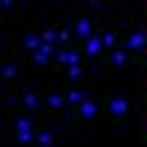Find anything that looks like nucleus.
I'll return each mask as SVG.
<instances>
[{
    "instance_id": "1",
    "label": "nucleus",
    "mask_w": 147,
    "mask_h": 147,
    "mask_svg": "<svg viewBox=\"0 0 147 147\" xmlns=\"http://www.w3.org/2000/svg\"><path fill=\"white\" fill-rule=\"evenodd\" d=\"M129 97L127 94H109V100H106V118L112 121V124H121L127 115H129Z\"/></svg>"
},
{
    "instance_id": "2",
    "label": "nucleus",
    "mask_w": 147,
    "mask_h": 147,
    "mask_svg": "<svg viewBox=\"0 0 147 147\" xmlns=\"http://www.w3.org/2000/svg\"><path fill=\"white\" fill-rule=\"evenodd\" d=\"M97 115H100V103H97L91 94L85 97L77 109H74V121H77V124H82V127H91L94 121H97Z\"/></svg>"
},
{
    "instance_id": "3",
    "label": "nucleus",
    "mask_w": 147,
    "mask_h": 147,
    "mask_svg": "<svg viewBox=\"0 0 147 147\" xmlns=\"http://www.w3.org/2000/svg\"><path fill=\"white\" fill-rule=\"evenodd\" d=\"M124 47L132 56H144L147 53V27H132L124 38Z\"/></svg>"
},
{
    "instance_id": "4",
    "label": "nucleus",
    "mask_w": 147,
    "mask_h": 147,
    "mask_svg": "<svg viewBox=\"0 0 147 147\" xmlns=\"http://www.w3.org/2000/svg\"><path fill=\"white\" fill-rule=\"evenodd\" d=\"M80 50H82V56L97 59V56H100V50H106V47H103V30H97L94 35H88V38L80 44Z\"/></svg>"
},
{
    "instance_id": "5",
    "label": "nucleus",
    "mask_w": 147,
    "mask_h": 147,
    "mask_svg": "<svg viewBox=\"0 0 147 147\" xmlns=\"http://www.w3.org/2000/svg\"><path fill=\"white\" fill-rule=\"evenodd\" d=\"M56 62L62 65V68L82 65V50H77V47H59V53H56Z\"/></svg>"
},
{
    "instance_id": "6",
    "label": "nucleus",
    "mask_w": 147,
    "mask_h": 147,
    "mask_svg": "<svg viewBox=\"0 0 147 147\" xmlns=\"http://www.w3.org/2000/svg\"><path fill=\"white\" fill-rule=\"evenodd\" d=\"M56 53H59V47L56 44H41L38 50L32 53V65H38V68H47L56 59Z\"/></svg>"
},
{
    "instance_id": "7",
    "label": "nucleus",
    "mask_w": 147,
    "mask_h": 147,
    "mask_svg": "<svg viewBox=\"0 0 147 147\" xmlns=\"http://www.w3.org/2000/svg\"><path fill=\"white\" fill-rule=\"evenodd\" d=\"M97 30H94V21L88 18V15H77V21H74V35L80 38V44L88 38V35H94Z\"/></svg>"
},
{
    "instance_id": "8",
    "label": "nucleus",
    "mask_w": 147,
    "mask_h": 147,
    "mask_svg": "<svg viewBox=\"0 0 147 147\" xmlns=\"http://www.w3.org/2000/svg\"><path fill=\"white\" fill-rule=\"evenodd\" d=\"M129 59H132V53L127 50L124 44H121V47H115V50H109V56H106V62H109V68H124V65L129 62Z\"/></svg>"
},
{
    "instance_id": "9",
    "label": "nucleus",
    "mask_w": 147,
    "mask_h": 147,
    "mask_svg": "<svg viewBox=\"0 0 147 147\" xmlns=\"http://www.w3.org/2000/svg\"><path fill=\"white\" fill-rule=\"evenodd\" d=\"M41 103H44V94H41V91H32V88H27V91L21 94V106L27 109V112H35V109H38Z\"/></svg>"
},
{
    "instance_id": "10",
    "label": "nucleus",
    "mask_w": 147,
    "mask_h": 147,
    "mask_svg": "<svg viewBox=\"0 0 147 147\" xmlns=\"http://www.w3.org/2000/svg\"><path fill=\"white\" fill-rule=\"evenodd\" d=\"M65 97H68V109H77L85 97H88V91H82L80 85H68V91H65Z\"/></svg>"
},
{
    "instance_id": "11",
    "label": "nucleus",
    "mask_w": 147,
    "mask_h": 147,
    "mask_svg": "<svg viewBox=\"0 0 147 147\" xmlns=\"http://www.w3.org/2000/svg\"><path fill=\"white\" fill-rule=\"evenodd\" d=\"M44 103L56 112V109H68V97H65V91H47L44 94Z\"/></svg>"
},
{
    "instance_id": "12",
    "label": "nucleus",
    "mask_w": 147,
    "mask_h": 147,
    "mask_svg": "<svg viewBox=\"0 0 147 147\" xmlns=\"http://www.w3.org/2000/svg\"><path fill=\"white\" fill-rule=\"evenodd\" d=\"M41 44H44V41H41V32H38V30H32V32H27V35H24V50H30V56L38 50Z\"/></svg>"
},
{
    "instance_id": "13",
    "label": "nucleus",
    "mask_w": 147,
    "mask_h": 147,
    "mask_svg": "<svg viewBox=\"0 0 147 147\" xmlns=\"http://www.w3.org/2000/svg\"><path fill=\"white\" fill-rule=\"evenodd\" d=\"M35 144L38 147H53L56 144V132L53 129H38L35 132Z\"/></svg>"
},
{
    "instance_id": "14",
    "label": "nucleus",
    "mask_w": 147,
    "mask_h": 147,
    "mask_svg": "<svg viewBox=\"0 0 147 147\" xmlns=\"http://www.w3.org/2000/svg\"><path fill=\"white\" fill-rule=\"evenodd\" d=\"M35 132H38V129H15L12 141H15V144H35Z\"/></svg>"
},
{
    "instance_id": "15",
    "label": "nucleus",
    "mask_w": 147,
    "mask_h": 147,
    "mask_svg": "<svg viewBox=\"0 0 147 147\" xmlns=\"http://www.w3.org/2000/svg\"><path fill=\"white\" fill-rule=\"evenodd\" d=\"M12 127L15 129H35V121H32V115H15L12 118Z\"/></svg>"
},
{
    "instance_id": "16",
    "label": "nucleus",
    "mask_w": 147,
    "mask_h": 147,
    "mask_svg": "<svg viewBox=\"0 0 147 147\" xmlns=\"http://www.w3.org/2000/svg\"><path fill=\"white\" fill-rule=\"evenodd\" d=\"M65 74H68V82H71V85H77V82L82 80L85 68H82V65H71V68H65Z\"/></svg>"
},
{
    "instance_id": "17",
    "label": "nucleus",
    "mask_w": 147,
    "mask_h": 147,
    "mask_svg": "<svg viewBox=\"0 0 147 147\" xmlns=\"http://www.w3.org/2000/svg\"><path fill=\"white\" fill-rule=\"evenodd\" d=\"M15 77H18V65L6 59V62H3V82H12Z\"/></svg>"
},
{
    "instance_id": "18",
    "label": "nucleus",
    "mask_w": 147,
    "mask_h": 147,
    "mask_svg": "<svg viewBox=\"0 0 147 147\" xmlns=\"http://www.w3.org/2000/svg\"><path fill=\"white\" fill-rule=\"evenodd\" d=\"M41 32V41L44 44H56L59 41V30H38Z\"/></svg>"
},
{
    "instance_id": "19",
    "label": "nucleus",
    "mask_w": 147,
    "mask_h": 147,
    "mask_svg": "<svg viewBox=\"0 0 147 147\" xmlns=\"http://www.w3.org/2000/svg\"><path fill=\"white\" fill-rule=\"evenodd\" d=\"M103 47H106V50H115V47H118V38H115V32H112V30H106V32H103Z\"/></svg>"
},
{
    "instance_id": "20",
    "label": "nucleus",
    "mask_w": 147,
    "mask_h": 147,
    "mask_svg": "<svg viewBox=\"0 0 147 147\" xmlns=\"http://www.w3.org/2000/svg\"><path fill=\"white\" fill-rule=\"evenodd\" d=\"M59 44H62V47H68V44H71V30H65V27L59 30Z\"/></svg>"
},
{
    "instance_id": "21",
    "label": "nucleus",
    "mask_w": 147,
    "mask_h": 147,
    "mask_svg": "<svg viewBox=\"0 0 147 147\" xmlns=\"http://www.w3.org/2000/svg\"><path fill=\"white\" fill-rule=\"evenodd\" d=\"M0 9H3V12H12V0H0Z\"/></svg>"
},
{
    "instance_id": "22",
    "label": "nucleus",
    "mask_w": 147,
    "mask_h": 147,
    "mask_svg": "<svg viewBox=\"0 0 147 147\" xmlns=\"http://www.w3.org/2000/svg\"><path fill=\"white\" fill-rule=\"evenodd\" d=\"M144 77H147V62H144Z\"/></svg>"
},
{
    "instance_id": "23",
    "label": "nucleus",
    "mask_w": 147,
    "mask_h": 147,
    "mask_svg": "<svg viewBox=\"0 0 147 147\" xmlns=\"http://www.w3.org/2000/svg\"><path fill=\"white\" fill-rule=\"evenodd\" d=\"M144 12H147V0H144Z\"/></svg>"
}]
</instances>
